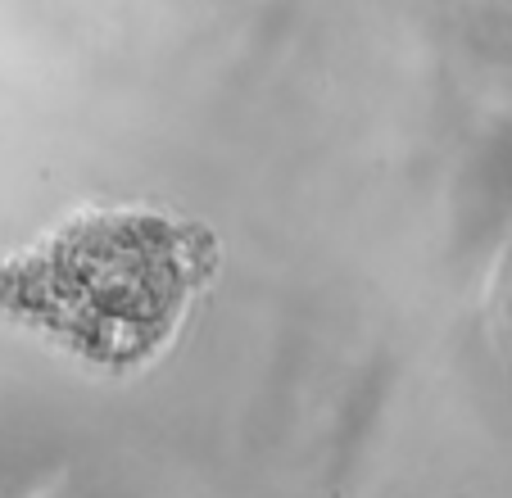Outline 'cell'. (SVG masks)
I'll use <instances>...</instances> for the list:
<instances>
[{"instance_id": "cell-1", "label": "cell", "mask_w": 512, "mask_h": 498, "mask_svg": "<svg viewBox=\"0 0 512 498\" xmlns=\"http://www.w3.org/2000/svg\"><path fill=\"white\" fill-rule=\"evenodd\" d=\"M218 236L159 204H96L0 259V313L100 376L177 345L218 277Z\"/></svg>"}, {"instance_id": "cell-2", "label": "cell", "mask_w": 512, "mask_h": 498, "mask_svg": "<svg viewBox=\"0 0 512 498\" xmlns=\"http://www.w3.org/2000/svg\"><path fill=\"white\" fill-rule=\"evenodd\" d=\"M508 317H512V304H508Z\"/></svg>"}]
</instances>
